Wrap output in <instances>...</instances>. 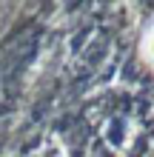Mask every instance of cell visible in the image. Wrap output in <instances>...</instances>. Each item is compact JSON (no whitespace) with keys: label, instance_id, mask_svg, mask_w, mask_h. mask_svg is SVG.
I'll list each match as a JSON object with an SVG mask.
<instances>
[{"label":"cell","instance_id":"6da1fadb","mask_svg":"<svg viewBox=\"0 0 154 157\" xmlns=\"http://www.w3.org/2000/svg\"><path fill=\"white\" fill-rule=\"evenodd\" d=\"M148 57H151V60H154V32H151V34H148Z\"/></svg>","mask_w":154,"mask_h":157}]
</instances>
